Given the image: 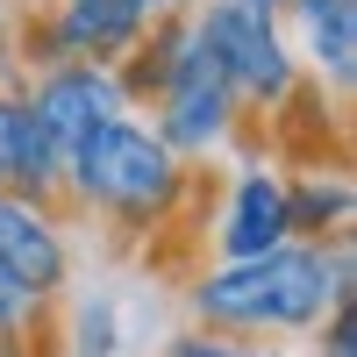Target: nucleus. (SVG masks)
I'll use <instances>...</instances> for the list:
<instances>
[{
  "label": "nucleus",
  "instance_id": "obj_6",
  "mask_svg": "<svg viewBox=\"0 0 357 357\" xmlns=\"http://www.w3.org/2000/svg\"><path fill=\"white\" fill-rule=\"evenodd\" d=\"M0 272H8L22 293H36L50 307L72 279V250H65V222H57L50 200L29 193H0Z\"/></svg>",
  "mask_w": 357,
  "mask_h": 357
},
{
  "label": "nucleus",
  "instance_id": "obj_9",
  "mask_svg": "<svg viewBox=\"0 0 357 357\" xmlns=\"http://www.w3.org/2000/svg\"><path fill=\"white\" fill-rule=\"evenodd\" d=\"M0 193H29V200L65 207V158L29 122L22 93H0Z\"/></svg>",
  "mask_w": 357,
  "mask_h": 357
},
{
  "label": "nucleus",
  "instance_id": "obj_4",
  "mask_svg": "<svg viewBox=\"0 0 357 357\" xmlns=\"http://www.w3.org/2000/svg\"><path fill=\"white\" fill-rule=\"evenodd\" d=\"M236 114H243V100L229 93V79L215 72V57L193 43V15H186V50L172 57V72H165L158 100H151V129L172 143L178 158H207V151H222V143L236 136Z\"/></svg>",
  "mask_w": 357,
  "mask_h": 357
},
{
  "label": "nucleus",
  "instance_id": "obj_11",
  "mask_svg": "<svg viewBox=\"0 0 357 357\" xmlns=\"http://www.w3.org/2000/svg\"><path fill=\"white\" fill-rule=\"evenodd\" d=\"M43 301L36 293H22L8 272H0V357H29V329H36Z\"/></svg>",
  "mask_w": 357,
  "mask_h": 357
},
{
  "label": "nucleus",
  "instance_id": "obj_2",
  "mask_svg": "<svg viewBox=\"0 0 357 357\" xmlns=\"http://www.w3.org/2000/svg\"><path fill=\"white\" fill-rule=\"evenodd\" d=\"M65 200L107 215L114 229H129V236H151V229H165L178 207L193 200V172L129 107V114H114V122H100L65 158Z\"/></svg>",
  "mask_w": 357,
  "mask_h": 357
},
{
  "label": "nucleus",
  "instance_id": "obj_8",
  "mask_svg": "<svg viewBox=\"0 0 357 357\" xmlns=\"http://www.w3.org/2000/svg\"><path fill=\"white\" fill-rule=\"evenodd\" d=\"M279 15H293V29H301L307 79L329 86V93H350V79H357V0H286Z\"/></svg>",
  "mask_w": 357,
  "mask_h": 357
},
{
  "label": "nucleus",
  "instance_id": "obj_3",
  "mask_svg": "<svg viewBox=\"0 0 357 357\" xmlns=\"http://www.w3.org/2000/svg\"><path fill=\"white\" fill-rule=\"evenodd\" d=\"M193 43L215 57V72L229 79V93L257 107V114H279L293 100V86H301V57L286 43V22L279 8H264V0H193Z\"/></svg>",
  "mask_w": 357,
  "mask_h": 357
},
{
  "label": "nucleus",
  "instance_id": "obj_5",
  "mask_svg": "<svg viewBox=\"0 0 357 357\" xmlns=\"http://www.w3.org/2000/svg\"><path fill=\"white\" fill-rule=\"evenodd\" d=\"M22 107H29V122L50 136V151H57V158H72L100 122L129 114L114 65H43V72H29Z\"/></svg>",
  "mask_w": 357,
  "mask_h": 357
},
{
  "label": "nucleus",
  "instance_id": "obj_13",
  "mask_svg": "<svg viewBox=\"0 0 357 357\" xmlns=\"http://www.w3.org/2000/svg\"><path fill=\"white\" fill-rule=\"evenodd\" d=\"M314 329H321V357H357V301H336Z\"/></svg>",
  "mask_w": 357,
  "mask_h": 357
},
{
  "label": "nucleus",
  "instance_id": "obj_7",
  "mask_svg": "<svg viewBox=\"0 0 357 357\" xmlns=\"http://www.w3.org/2000/svg\"><path fill=\"white\" fill-rule=\"evenodd\" d=\"M293 243V215H286V172L279 165H243L229 178V200H222V222H215V257L222 264H243Z\"/></svg>",
  "mask_w": 357,
  "mask_h": 357
},
{
  "label": "nucleus",
  "instance_id": "obj_1",
  "mask_svg": "<svg viewBox=\"0 0 357 357\" xmlns=\"http://www.w3.org/2000/svg\"><path fill=\"white\" fill-rule=\"evenodd\" d=\"M336 301H350V250L343 243H279L243 264H215L193 286L200 329L250 336V343L314 329Z\"/></svg>",
  "mask_w": 357,
  "mask_h": 357
},
{
  "label": "nucleus",
  "instance_id": "obj_12",
  "mask_svg": "<svg viewBox=\"0 0 357 357\" xmlns=\"http://www.w3.org/2000/svg\"><path fill=\"white\" fill-rule=\"evenodd\" d=\"M165 357H272V350H257L250 336H222V329H186L165 343Z\"/></svg>",
  "mask_w": 357,
  "mask_h": 357
},
{
  "label": "nucleus",
  "instance_id": "obj_14",
  "mask_svg": "<svg viewBox=\"0 0 357 357\" xmlns=\"http://www.w3.org/2000/svg\"><path fill=\"white\" fill-rule=\"evenodd\" d=\"M264 8H286V0H264Z\"/></svg>",
  "mask_w": 357,
  "mask_h": 357
},
{
  "label": "nucleus",
  "instance_id": "obj_10",
  "mask_svg": "<svg viewBox=\"0 0 357 357\" xmlns=\"http://www.w3.org/2000/svg\"><path fill=\"white\" fill-rule=\"evenodd\" d=\"M286 215H293V236L343 243V229H350V178H343V165L286 178Z\"/></svg>",
  "mask_w": 357,
  "mask_h": 357
}]
</instances>
